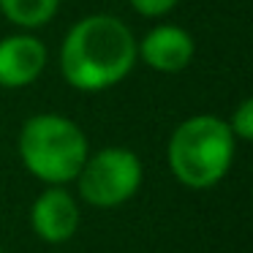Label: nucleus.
<instances>
[{
  "instance_id": "f257e3e1",
  "label": "nucleus",
  "mask_w": 253,
  "mask_h": 253,
  "mask_svg": "<svg viewBox=\"0 0 253 253\" xmlns=\"http://www.w3.org/2000/svg\"><path fill=\"white\" fill-rule=\"evenodd\" d=\"M57 60L66 84L82 93H101L133 71L136 39L120 17L90 14L68 28Z\"/></svg>"
},
{
  "instance_id": "f03ea898",
  "label": "nucleus",
  "mask_w": 253,
  "mask_h": 253,
  "mask_svg": "<svg viewBox=\"0 0 253 253\" xmlns=\"http://www.w3.org/2000/svg\"><path fill=\"white\" fill-rule=\"evenodd\" d=\"M237 139L229 123L215 115H193L171 131L166 161L180 185L191 191L215 188L234 164Z\"/></svg>"
},
{
  "instance_id": "7ed1b4c3",
  "label": "nucleus",
  "mask_w": 253,
  "mask_h": 253,
  "mask_svg": "<svg viewBox=\"0 0 253 253\" xmlns=\"http://www.w3.org/2000/svg\"><path fill=\"white\" fill-rule=\"evenodd\" d=\"M17 147L25 169L46 185L74 182L90 155L84 131L71 117L55 115V112L28 117L22 123Z\"/></svg>"
},
{
  "instance_id": "20e7f679",
  "label": "nucleus",
  "mask_w": 253,
  "mask_h": 253,
  "mask_svg": "<svg viewBox=\"0 0 253 253\" xmlns=\"http://www.w3.org/2000/svg\"><path fill=\"white\" fill-rule=\"evenodd\" d=\"M142 180L144 166L133 150L104 147L87 155L74 182L79 185V196L84 204L98 210H112L136 196Z\"/></svg>"
},
{
  "instance_id": "39448f33",
  "label": "nucleus",
  "mask_w": 253,
  "mask_h": 253,
  "mask_svg": "<svg viewBox=\"0 0 253 253\" xmlns=\"http://www.w3.org/2000/svg\"><path fill=\"white\" fill-rule=\"evenodd\" d=\"M82 212L79 202L63 185H49L30 204V229L49 245H63L79 231Z\"/></svg>"
},
{
  "instance_id": "423d86ee",
  "label": "nucleus",
  "mask_w": 253,
  "mask_h": 253,
  "mask_svg": "<svg viewBox=\"0 0 253 253\" xmlns=\"http://www.w3.org/2000/svg\"><path fill=\"white\" fill-rule=\"evenodd\" d=\"M196 44L193 36L180 25H155L136 41V60L158 74H180L191 66Z\"/></svg>"
},
{
  "instance_id": "0eeeda50",
  "label": "nucleus",
  "mask_w": 253,
  "mask_h": 253,
  "mask_svg": "<svg viewBox=\"0 0 253 253\" xmlns=\"http://www.w3.org/2000/svg\"><path fill=\"white\" fill-rule=\"evenodd\" d=\"M46 46L33 33H11L0 39V87L19 90L33 84L46 68Z\"/></svg>"
},
{
  "instance_id": "6e6552de",
  "label": "nucleus",
  "mask_w": 253,
  "mask_h": 253,
  "mask_svg": "<svg viewBox=\"0 0 253 253\" xmlns=\"http://www.w3.org/2000/svg\"><path fill=\"white\" fill-rule=\"evenodd\" d=\"M57 8H60V0H0V14L22 30L49 25Z\"/></svg>"
},
{
  "instance_id": "1a4fd4ad",
  "label": "nucleus",
  "mask_w": 253,
  "mask_h": 253,
  "mask_svg": "<svg viewBox=\"0 0 253 253\" xmlns=\"http://www.w3.org/2000/svg\"><path fill=\"white\" fill-rule=\"evenodd\" d=\"M237 142H251L253 139V98H242L240 106L231 112V120H226Z\"/></svg>"
},
{
  "instance_id": "9d476101",
  "label": "nucleus",
  "mask_w": 253,
  "mask_h": 253,
  "mask_svg": "<svg viewBox=\"0 0 253 253\" xmlns=\"http://www.w3.org/2000/svg\"><path fill=\"white\" fill-rule=\"evenodd\" d=\"M128 3H131V8L139 14V17L158 19V17H166L180 0H128Z\"/></svg>"
},
{
  "instance_id": "9b49d317",
  "label": "nucleus",
  "mask_w": 253,
  "mask_h": 253,
  "mask_svg": "<svg viewBox=\"0 0 253 253\" xmlns=\"http://www.w3.org/2000/svg\"><path fill=\"white\" fill-rule=\"evenodd\" d=\"M0 253H3V248H0Z\"/></svg>"
}]
</instances>
